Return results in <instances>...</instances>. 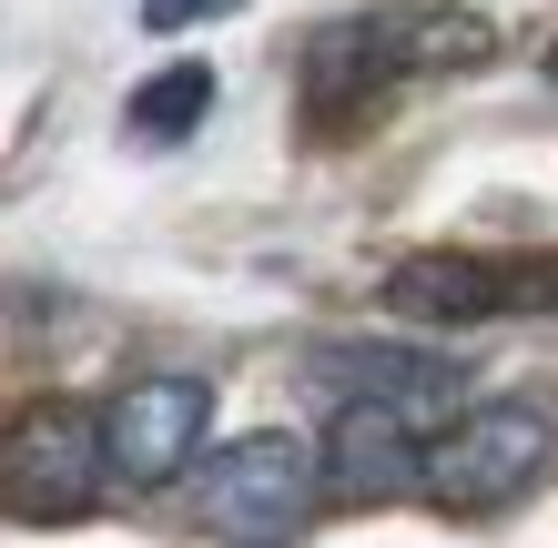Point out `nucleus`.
<instances>
[{"instance_id":"nucleus-1","label":"nucleus","mask_w":558,"mask_h":548,"mask_svg":"<svg viewBox=\"0 0 558 548\" xmlns=\"http://www.w3.org/2000/svg\"><path fill=\"white\" fill-rule=\"evenodd\" d=\"M498 51V31L477 11H447V0H397V11H355L336 31L305 41V112L315 122H355L376 112L386 92L437 82V72H477Z\"/></svg>"},{"instance_id":"nucleus-2","label":"nucleus","mask_w":558,"mask_h":548,"mask_svg":"<svg viewBox=\"0 0 558 548\" xmlns=\"http://www.w3.org/2000/svg\"><path fill=\"white\" fill-rule=\"evenodd\" d=\"M315 447L284 437V427H254L234 447H214L204 477H193V508H204V528L223 548H284L294 528L315 519Z\"/></svg>"},{"instance_id":"nucleus-3","label":"nucleus","mask_w":558,"mask_h":548,"mask_svg":"<svg viewBox=\"0 0 558 548\" xmlns=\"http://www.w3.org/2000/svg\"><path fill=\"white\" fill-rule=\"evenodd\" d=\"M548 416L538 406H518V397H498V406H468L447 437H426L416 447V498H437V508H457V519H477V508H508V498H529L538 477H548Z\"/></svg>"},{"instance_id":"nucleus-4","label":"nucleus","mask_w":558,"mask_h":548,"mask_svg":"<svg viewBox=\"0 0 558 548\" xmlns=\"http://www.w3.org/2000/svg\"><path fill=\"white\" fill-rule=\"evenodd\" d=\"M112 488V467H102V416L92 406H21L11 427H0V508L31 528H72L92 519Z\"/></svg>"},{"instance_id":"nucleus-5","label":"nucleus","mask_w":558,"mask_h":548,"mask_svg":"<svg viewBox=\"0 0 558 548\" xmlns=\"http://www.w3.org/2000/svg\"><path fill=\"white\" fill-rule=\"evenodd\" d=\"M386 305L407 326H487V315H548L558 254H407L386 275Z\"/></svg>"},{"instance_id":"nucleus-6","label":"nucleus","mask_w":558,"mask_h":548,"mask_svg":"<svg viewBox=\"0 0 558 548\" xmlns=\"http://www.w3.org/2000/svg\"><path fill=\"white\" fill-rule=\"evenodd\" d=\"M214 427V386L204 376H143L102 406V467L122 488H173V477L204 458Z\"/></svg>"},{"instance_id":"nucleus-7","label":"nucleus","mask_w":558,"mask_h":548,"mask_svg":"<svg viewBox=\"0 0 558 548\" xmlns=\"http://www.w3.org/2000/svg\"><path fill=\"white\" fill-rule=\"evenodd\" d=\"M315 477L336 498H407L416 488V416L407 406H336V427L315 447Z\"/></svg>"},{"instance_id":"nucleus-8","label":"nucleus","mask_w":558,"mask_h":548,"mask_svg":"<svg viewBox=\"0 0 558 548\" xmlns=\"http://www.w3.org/2000/svg\"><path fill=\"white\" fill-rule=\"evenodd\" d=\"M315 376L336 386L345 406L355 397H366V406H426V397H447V386H457V366L426 356V345H325Z\"/></svg>"},{"instance_id":"nucleus-9","label":"nucleus","mask_w":558,"mask_h":548,"mask_svg":"<svg viewBox=\"0 0 558 548\" xmlns=\"http://www.w3.org/2000/svg\"><path fill=\"white\" fill-rule=\"evenodd\" d=\"M204 112H214V72H204V61H173V72H153V82L133 92V102H122L133 143H183Z\"/></svg>"},{"instance_id":"nucleus-10","label":"nucleus","mask_w":558,"mask_h":548,"mask_svg":"<svg viewBox=\"0 0 558 548\" xmlns=\"http://www.w3.org/2000/svg\"><path fill=\"white\" fill-rule=\"evenodd\" d=\"M234 0H143V31H193V21H223Z\"/></svg>"}]
</instances>
